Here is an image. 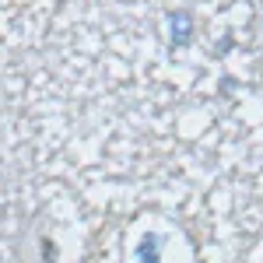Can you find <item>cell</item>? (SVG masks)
I'll list each match as a JSON object with an SVG mask.
<instances>
[{"label": "cell", "mask_w": 263, "mask_h": 263, "mask_svg": "<svg viewBox=\"0 0 263 263\" xmlns=\"http://www.w3.org/2000/svg\"><path fill=\"white\" fill-rule=\"evenodd\" d=\"M162 249H165V235L147 232L141 242H137V249H134V260L137 263H162Z\"/></svg>", "instance_id": "2"}, {"label": "cell", "mask_w": 263, "mask_h": 263, "mask_svg": "<svg viewBox=\"0 0 263 263\" xmlns=\"http://www.w3.org/2000/svg\"><path fill=\"white\" fill-rule=\"evenodd\" d=\"M168 35H172V46H190L193 42V14L190 11H172L168 14Z\"/></svg>", "instance_id": "1"}, {"label": "cell", "mask_w": 263, "mask_h": 263, "mask_svg": "<svg viewBox=\"0 0 263 263\" xmlns=\"http://www.w3.org/2000/svg\"><path fill=\"white\" fill-rule=\"evenodd\" d=\"M42 256H46V263H53V242H42Z\"/></svg>", "instance_id": "3"}]
</instances>
